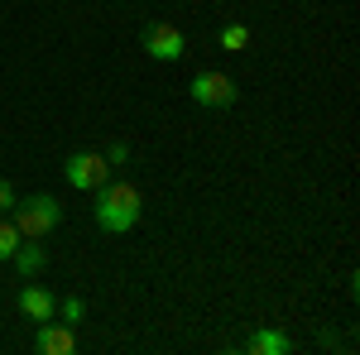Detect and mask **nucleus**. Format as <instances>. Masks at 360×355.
<instances>
[{"label":"nucleus","mask_w":360,"mask_h":355,"mask_svg":"<svg viewBox=\"0 0 360 355\" xmlns=\"http://www.w3.org/2000/svg\"><path fill=\"white\" fill-rule=\"evenodd\" d=\"M34 351L39 355H72L77 351V336H72V327L63 322H39V336H34Z\"/></svg>","instance_id":"obj_6"},{"label":"nucleus","mask_w":360,"mask_h":355,"mask_svg":"<svg viewBox=\"0 0 360 355\" xmlns=\"http://www.w3.org/2000/svg\"><path fill=\"white\" fill-rule=\"evenodd\" d=\"M188 49V39H183V29L178 25H164V20H149L144 25V53L159 58V63H178Z\"/></svg>","instance_id":"obj_4"},{"label":"nucleus","mask_w":360,"mask_h":355,"mask_svg":"<svg viewBox=\"0 0 360 355\" xmlns=\"http://www.w3.org/2000/svg\"><path fill=\"white\" fill-rule=\"evenodd\" d=\"M139 212H144V202H139L135 183H111V178H106V183L96 188V226H101V231L125 235L139 221Z\"/></svg>","instance_id":"obj_1"},{"label":"nucleus","mask_w":360,"mask_h":355,"mask_svg":"<svg viewBox=\"0 0 360 355\" xmlns=\"http://www.w3.org/2000/svg\"><path fill=\"white\" fill-rule=\"evenodd\" d=\"M15 202H20V197H15V188L0 178V217H5V212H15Z\"/></svg>","instance_id":"obj_13"},{"label":"nucleus","mask_w":360,"mask_h":355,"mask_svg":"<svg viewBox=\"0 0 360 355\" xmlns=\"http://www.w3.org/2000/svg\"><path fill=\"white\" fill-rule=\"evenodd\" d=\"M245 351L250 355H288V351H293V341H288L283 331H274V327H259L245 341Z\"/></svg>","instance_id":"obj_8"},{"label":"nucleus","mask_w":360,"mask_h":355,"mask_svg":"<svg viewBox=\"0 0 360 355\" xmlns=\"http://www.w3.org/2000/svg\"><path fill=\"white\" fill-rule=\"evenodd\" d=\"M10 259H15V269L25 273V278H34V273L44 269V259H49V254H44V250H39V245H25V240H20V245H15V254H10Z\"/></svg>","instance_id":"obj_9"},{"label":"nucleus","mask_w":360,"mask_h":355,"mask_svg":"<svg viewBox=\"0 0 360 355\" xmlns=\"http://www.w3.org/2000/svg\"><path fill=\"white\" fill-rule=\"evenodd\" d=\"M20 312H25L29 322H53L58 317V298L49 293V288L29 283V288H20Z\"/></svg>","instance_id":"obj_7"},{"label":"nucleus","mask_w":360,"mask_h":355,"mask_svg":"<svg viewBox=\"0 0 360 355\" xmlns=\"http://www.w3.org/2000/svg\"><path fill=\"white\" fill-rule=\"evenodd\" d=\"M63 173H68V183H72V188L96 192L106 178H111V164H106V154H91V149H82V154H68Z\"/></svg>","instance_id":"obj_3"},{"label":"nucleus","mask_w":360,"mask_h":355,"mask_svg":"<svg viewBox=\"0 0 360 355\" xmlns=\"http://www.w3.org/2000/svg\"><path fill=\"white\" fill-rule=\"evenodd\" d=\"M125 159H130V144H111L106 149V164H125Z\"/></svg>","instance_id":"obj_14"},{"label":"nucleus","mask_w":360,"mask_h":355,"mask_svg":"<svg viewBox=\"0 0 360 355\" xmlns=\"http://www.w3.org/2000/svg\"><path fill=\"white\" fill-rule=\"evenodd\" d=\"M188 91H193L197 106H212V110H221V106L236 101V82H231L226 72H197Z\"/></svg>","instance_id":"obj_5"},{"label":"nucleus","mask_w":360,"mask_h":355,"mask_svg":"<svg viewBox=\"0 0 360 355\" xmlns=\"http://www.w3.org/2000/svg\"><path fill=\"white\" fill-rule=\"evenodd\" d=\"M20 240H25V235H20V226H15V221H0V259H10Z\"/></svg>","instance_id":"obj_10"},{"label":"nucleus","mask_w":360,"mask_h":355,"mask_svg":"<svg viewBox=\"0 0 360 355\" xmlns=\"http://www.w3.org/2000/svg\"><path fill=\"white\" fill-rule=\"evenodd\" d=\"M58 221H63V207H58V197H49V192L15 202V226H20V235H25V240H44Z\"/></svg>","instance_id":"obj_2"},{"label":"nucleus","mask_w":360,"mask_h":355,"mask_svg":"<svg viewBox=\"0 0 360 355\" xmlns=\"http://www.w3.org/2000/svg\"><path fill=\"white\" fill-rule=\"evenodd\" d=\"M245 44H250L245 25H226L221 29V49H231V53H236V49H245Z\"/></svg>","instance_id":"obj_11"},{"label":"nucleus","mask_w":360,"mask_h":355,"mask_svg":"<svg viewBox=\"0 0 360 355\" xmlns=\"http://www.w3.org/2000/svg\"><path fill=\"white\" fill-rule=\"evenodd\" d=\"M82 298H63V322H82Z\"/></svg>","instance_id":"obj_12"}]
</instances>
